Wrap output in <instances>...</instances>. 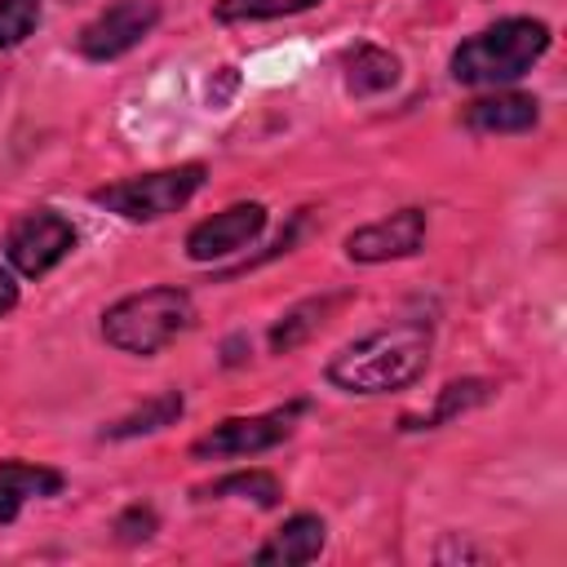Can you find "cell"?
I'll list each match as a JSON object with an SVG mask.
<instances>
[{"mask_svg":"<svg viewBox=\"0 0 567 567\" xmlns=\"http://www.w3.org/2000/svg\"><path fill=\"white\" fill-rule=\"evenodd\" d=\"M434 350V332L430 323L403 319L390 328H377L368 337H359L354 346H346L332 363H328V381L350 390V394H390L412 385Z\"/></svg>","mask_w":567,"mask_h":567,"instance_id":"cell-1","label":"cell"},{"mask_svg":"<svg viewBox=\"0 0 567 567\" xmlns=\"http://www.w3.org/2000/svg\"><path fill=\"white\" fill-rule=\"evenodd\" d=\"M549 49V27L536 18H505L478 35H470L452 53V75L461 84H509Z\"/></svg>","mask_w":567,"mask_h":567,"instance_id":"cell-2","label":"cell"},{"mask_svg":"<svg viewBox=\"0 0 567 567\" xmlns=\"http://www.w3.org/2000/svg\"><path fill=\"white\" fill-rule=\"evenodd\" d=\"M190 319H195V306L182 288H146V292L115 301L102 315V332L124 354H155L177 332H186Z\"/></svg>","mask_w":567,"mask_h":567,"instance_id":"cell-3","label":"cell"},{"mask_svg":"<svg viewBox=\"0 0 567 567\" xmlns=\"http://www.w3.org/2000/svg\"><path fill=\"white\" fill-rule=\"evenodd\" d=\"M199 186H204V168L177 164V168H159V173H142V177L102 186V190H93V204H102L128 221H155L164 213H177Z\"/></svg>","mask_w":567,"mask_h":567,"instance_id":"cell-4","label":"cell"},{"mask_svg":"<svg viewBox=\"0 0 567 567\" xmlns=\"http://www.w3.org/2000/svg\"><path fill=\"white\" fill-rule=\"evenodd\" d=\"M75 248V230L62 213L53 208H35V213H22L13 226H9V239H4V252L9 261L22 270V275H44L53 270L66 252Z\"/></svg>","mask_w":567,"mask_h":567,"instance_id":"cell-5","label":"cell"},{"mask_svg":"<svg viewBox=\"0 0 567 567\" xmlns=\"http://www.w3.org/2000/svg\"><path fill=\"white\" fill-rule=\"evenodd\" d=\"M292 416H297V408L266 412V416H230V421L213 425L204 439H195L190 456L195 461H221V456L266 452V447H275V443H284L292 434Z\"/></svg>","mask_w":567,"mask_h":567,"instance_id":"cell-6","label":"cell"},{"mask_svg":"<svg viewBox=\"0 0 567 567\" xmlns=\"http://www.w3.org/2000/svg\"><path fill=\"white\" fill-rule=\"evenodd\" d=\"M155 22H159V4L155 0H115L111 9H102L80 31V53L93 58V62L120 58L133 44H142V35H151Z\"/></svg>","mask_w":567,"mask_h":567,"instance_id":"cell-7","label":"cell"},{"mask_svg":"<svg viewBox=\"0 0 567 567\" xmlns=\"http://www.w3.org/2000/svg\"><path fill=\"white\" fill-rule=\"evenodd\" d=\"M425 239V213L421 208H399L372 226L350 230L346 252L354 261H390V257H412Z\"/></svg>","mask_w":567,"mask_h":567,"instance_id":"cell-8","label":"cell"},{"mask_svg":"<svg viewBox=\"0 0 567 567\" xmlns=\"http://www.w3.org/2000/svg\"><path fill=\"white\" fill-rule=\"evenodd\" d=\"M266 226V208L261 204H230L226 213H213L208 221H199L186 235V252L195 261H213L226 252H239L244 244H252Z\"/></svg>","mask_w":567,"mask_h":567,"instance_id":"cell-9","label":"cell"},{"mask_svg":"<svg viewBox=\"0 0 567 567\" xmlns=\"http://www.w3.org/2000/svg\"><path fill=\"white\" fill-rule=\"evenodd\" d=\"M58 492H62L58 470L27 465V461H4L0 465V527L13 523L31 496H58Z\"/></svg>","mask_w":567,"mask_h":567,"instance_id":"cell-10","label":"cell"},{"mask_svg":"<svg viewBox=\"0 0 567 567\" xmlns=\"http://www.w3.org/2000/svg\"><path fill=\"white\" fill-rule=\"evenodd\" d=\"M536 97L527 93H496V97H478L465 106V128L474 133H523L536 124Z\"/></svg>","mask_w":567,"mask_h":567,"instance_id":"cell-11","label":"cell"},{"mask_svg":"<svg viewBox=\"0 0 567 567\" xmlns=\"http://www.w3.org/2000/svg\"><path fill=\"white\" fill-rule=\"evenodd\" d=\"M323 549V523L315 514H297L288 518L261 549H257V563H284V567H297V563H315Z\"/></svg>","mask_w":567,"mask_h":567,"instance_id":"cell-12","label":"cell"},{"mask_svg":"<svg viewBox=\"0 0 567 567\" xmlns=\"http://www.w3.org/2000/svg\"><path fill=\"white\" fill-rule=\"evenodd\" d=\"M341 301H346V297H310V301L292 306V310L270 328V350H275V354H288V350H297L301 341H310V337L328 323V315H332Z\"/></svg>","mask_w":567,"mask_h":567,"instance_id":"cell-13","label":"cell"},{"mask_svg":"<svg viewBox=\"0 0 567 567\" xmlns=\"http://www.w3.org/2000/svg\"><path fill=\"white\" fill-rule=\"evenodd\" d=\"M399 80V58L377 49V44H359L354 53H346V89L350 93H385Z\"/></svg>","mask_w":567,"mask_h":567,"instance_id":"cell-14","label":"cell"},{"mask_svg":"<svg viewBox=\"0 0 567 567\" xmlns=\"http://www.w3.org/2000/svg\"><path fill=\"white\" fill-rule=\"evenodd\" d=\"M182 416V394L177 390H164L155 399H146L137 412L120 416L115 425H106V439H133V434H151V430H164Z\"/></svg>","mask_w":567,"mask_h":567,"instance_id":"cell-15","label":"cell"},{"mask_svg":"<svg viewBox=\"0 0 567 567\" xmlns=\"http://www.w3.org/2000/svg\"><path fill=\"white\" fill-rule=\"evenodd\" d=\"M487 399H492V385H487V381H452V385L439 394L434 412L421 416V421H408V430L439 425V421H447V416H456V412H470V408H478V403H487Z\"/></svg>","mask_w":567,"mask_h":567,"instance_id":"cell-16","label":"cell"},{"mask_svg":"<svg viewBox=\"0 0 567 567\" xmlns=\"http://www.w3.org/2000/svg\"><path fill=\"white\" fill-rule=\"evenodd\" d=\"M199 496H244V501H257V505H279V483L261 470H248V474H230V478H217V483L199 487Z\"/></svg>","mask_w":567,"mask_h":567,"instance_id":"cell-17","label":"cell"},{"mask_svg":"<svg viewBox=\"0 0 567 567\" xmlns=\"http://www.w3.org/2000/svg\"><path fill=\"white\" fill-rule=\"evenodd\" d=\"M319 0H217V18L221 22H261V18H284V13H301L315 9Z\"/></svg>","mask_w":567,"mask_h":567,"instance_id":"cell-18","label":"cell"},{"mask_svg":"<svg viewBox=\"0 0 567 567\" xmlns=\"http://www.w3.org/2000/svg\"><path fill=\"white\" fill-rule=\"evenodd\" d=\"M40 22V0H0V49L22 44Z\"/></svg>","mask_w":567,"mask_h":567,"instance_id":"cell-19","label":"cell"},{"mask_svg":"<svg viewBox=\"0 0 567 567\" xmlns=\"http://www.w3.org/2000/svg\"><path fill=\"white\" fill-rule=\"evenodd\" d=\"M155 527H159V518H155V509H151V505H133V509H124V514L115 518V536H120L124 545L146 540Z\"/></svg>","mask_w":567,"mask_h":567,"instance_id":"cell-20","label":"cell"},{"mask_svg":"<svg viewBox=\"0 0 567 567\" xmlns=\"http://www.w3.org/2000/svg\"><path fill=\"white\" fill-rule=\"evenodd\" d=\"M13 306H18V284H13V279L0 270V315H9Z\"/></svg>","mask_w":567,"mask_h":567,"instance_id":"cell-21","label":"cell"}]
</instances>
